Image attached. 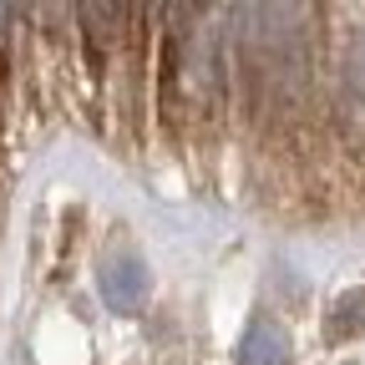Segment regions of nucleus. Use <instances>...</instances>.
I'll list each match as a JSON object with an SVG mask.
<instances>
[{
  "label": "nucleus",
  "mask_w": 365,
  "mask_h": 365,
  "mask_svg": "<svg viewBox=\"0 0 365 365\" xmlns=\"http://www.w3.org/2000/svg\"><path fill=\"white\" fill-rule=\"evenodd\" d=\"M239 365H289V330L279 319L259 314L239 340Z\"/></svg>",
  "instance_id": "nucleus-2"
},
{
  "label": "nucleus",
  "mask_w": 365,
  "mask_h": 365,
  "mask_svg": "<svg viewBox=\"0 0 365 365\" xmlns=\"http://www.w3.org/2000/svg\"><path fill=\"white\" fill-rule=\"evenodd\" d=\"M350 81L365 91V31L355 36V51H350Z\"/></svg>",
  "instance_id": "nucleus-4"
},
{
  "label": "nucleus",
  "mask_w": 365,
  "mask_h": 365,
  "mask_svg": "<svg viewBox=\"0 0 365 365\" xmlns=\"http://www.w3.org/2000/svg\"><path fill=\"white\" fill-rule=\"evenodd\" d=\"M360 325H365V289L340 294V299H335V314H330V340H345V335H355Z\"/></svg>",
  "instance_id": "nucleus-3"
},
{
  "label": "nucleus",
  "mask_w": 365,
  "mask_h": 365,
  "mask_svg": "<svg viewBox=\"0 0 365 365\" xmlns=\"http://www.w3.org/2000/svg\"><path fill=\"white\" fill-rule=\"evenodd\" d=\"M102 299L117 314H137L148 304V269L137 259H112L102 264Z\"/></svg>",
  "instance_id": "nucleus-1"
}]
</instances>
